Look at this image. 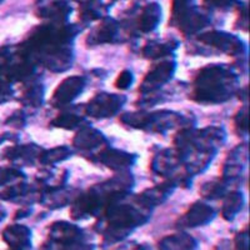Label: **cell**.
<instances>
[{"mask_svg": "<svg viewBox=\"0 0 250 250\" xmlns=\"http://www.w3.org/2000/svg\"><path fill=\"white\" fill-rule=\"evenodd\" d=\"M82 28L74 24L49 23L31 31L26 42L19 46L29 60L42 64L54 73L71 68L74 53L71 43Z\"/></svg>", "mask_w": 250, "mask_h": 250, "instance_id": "obj_1", "label": "cell"}, {"mask_svg": "<svg viewBox=\"0 0 250 250\" xmlns=\"http://www.w3.org/2000/svg\"><path fill=\"white\" fill-rule=\"evenodd\" d=\"M225 140L227 133L220 126L204 129L185 126L174 138V149L179 154L184 171L193 178L210 165Z\"/></svg>", "mask_w": 250, "mask_h": 250, "instance_id": "obj_2", "label": "cell"}, {"mask_svg": "<svg viewBox=\"0 0 250 250\" xmlns=\"http://www.w3.org/2000/svg\"><path fill=\"white\" fill-rule=\"evenodd\" d=\"M134 185L133 176L128 173L120 174L111 179L91 187L86 193L78 195L73 202L71 218L83 220L98 216L109 204L126 198Z\"/></svg>", "mask_w": 250, "mask_h": 250, "instance_id": "obj_3", "label": "cell"}, {"mask_svg": "<svg viewBox=\"0 0 250 250\" xmlns=\"http://www.w3.org/2000/svg\"><path fill=\"white\" fill-rule=\"evenodd\" d=\"M191 98L202 104H220L233 98L238 90L239 77L230 66L211 64L198 73Z\"/></svg>", "mask_w": 250, "mask_h": 250, "instance_id": "obj_4", "label": "cell"}, {"mask_svg": "<svg viewBox=\"0 0 250 250\" xmlns=\"http://www.w3.org/2000/svg\"><path fill=\"white\" fill-rule=\"evenodd\" d=\"M123 200L109 204L103 210V218L97 224L98 231L109 244L125 239L134 229L143 227L150 219V210L139 204H123Z\"/></svg>", "mask_w": 250, "mask_h": 250, "instance_id": "obj_5", "label": "cell"}, {"mask_svg": "<svg viewBox=\"0 0 250 250\" xmlns=\"http://www.w3.org/2000/svg\"><path fill=\"white\" fill-rule=\"evenodd\" d=\"M120 122L130 128L159 134H165L178 126L180 128L194 126L191 118L171 110H159L153 113H146V111L126 113L120 117Z\"/></svg>", "mask_w": 250, "mask_h": 250, "instance_id": "obj_6", "label": "cell"}, {"mask_svg": "<svg viewBox=\"0 0 250 250\" xmlns=\"http://www.w3.org/2000/svg\"><path fill=\"white\" fill-rule=\"evenodd\" d=\"M171 25L183 34L196 35L200 30L210 25V14L196 4L195 0H171Z\"/></svg>", "mask_w": 250, "mask_h": 250, "instance_id": "obj_7", "label": "cell"}, {"mask_svg": "<svg viewBox=\"0 0 250 250\" xmlns=\"http://www.w3.org/2000/svg\"><path fill=\"white\" fill-rule=\"evenodd\" d=\"M131 12L137 18L130 15V19L125 20L124 28L129 33H142L149 34L155 30L162 20V6L158 3H148L140 8L135 4Z\"/></svg>", "mask_w": 250, "mask_h": 250, "instance_id": "obj_8", "label": "cell"}, {"mask_svg": "<svg viewBox=\"0 0 250 250\" xmlns=\"http://www.w3.org/2000/svg\"><path fill=\"white\" fill-rule=\"evenodd\" d=\"M49 247L58 245L60 249H89L84 247V231L79 227L66 222H58L51 225L49 229Z\"/></svg>", "mask_w": 250, "mask_h": 250, "instance_id": "obj_9", "label": "cell"}, {"mask_svg": "<svg viewBox=\"0 0 250 250\" xmlns=\"http://www.w3.org/2000/svg\"><path fill=\"white\" fill-rule=\"evenodd\" d=\"M198 40L205 46L231 57H243L247 54V45L244 42L236 35L224 31H208L204 34H199Z\"/></svg>", "mask_w": 250, "mask_h": 250, "instance_id": "obj_10", "label": "cell"}, {"mask_svg": "<svg viewBox=\"0 0 250 250\" xmlns=\"http://www.w3.org/2000/svg\"><path fill=\"white\" fill-rule=\"evenodd\" d=\"M126 102V97L119 94L100 93L89 100L84 113L95 119H106L117 115Z\"/></svg>", "mask_w": 250, "mask_h": 250, "instance_id": "obj_11", "label": "cell"}, {"mask_svg": "<svg viewBox=\"0 0 250 250\" xmlns=\"http://www.w3.org/2000/svg\"><path fill=\"white\" fill-rule=\"evenodd\" d=\"M176 70L175 60H165V62L155 64L148 74L145 75L140 85L139 91L142 95L144 94L156 93L162 86H164L167 83H169L173 78L174 73Z\"/></svg>", "mask_w": 250, "mask_h": 250, "instance_id": "obj_12", "label": "cell"}, {"mask_svg": "<svg viewBox=\"0 0 250 250\" xmlns=\"http://www.w3.org/2000/svg\"><path fill=\"white\" fill-rule=\"evenodd\" d=\"M71 12V0H38L35 4L37 17L49 20V23H66Z\"/></svg>", "mask_w": 250, "mask_h": 250, "instance_id": "obj_13", "label": "cell"}, {"mask_svg": "<svg viewBox=\"0 0 250 250\" xmlns=\"http://www.w3.org/2000/svg\"><path fill=\"white\" fill-rule=\"evenodd\" d=\"M85 85L86 79L84 77L75 75L65 78L55 89L51 98V105L55 108H64L69 105L83 93Z\"/></svg>", "mask_w": 250, "mask_h": 250, "instance_id": "obj_14", "label": "cell"}, {"mask_svg": "<svg viewBox=\"0 0 250 250\" xmlns=\"http://www.w3.org/2000/svg\"><path fill=\"white\" fill-rule=\"evenodd\" d=\"M73 145L80 153L85 155H93L95 150H102L109 145V140L106 139L105 135L100 133L99 130L94 129L90 125H82L79 131L73 139Z\"/></svg>", "mask_w": 250, "mask_h": 250, "instance_id": "obj_15", "label": "cell"}, {"mask_svg": "<svg viewBox=\"0 0 250 250\" xmlns=\"http://www.w3.org/2000/svg\"><path fill=\"white\" fill-rule=\"evenodd\" d=\"M182 167L183 162L180 159L179 154L176 153L175 149H164V150H160L159 153L154 156L150 165L151 171L154 174L163 176V178H169V180H173L175 184L176 178H178L176 171L179 170Z\"/></svg>", "mask_w": 250, "mask_h": 250, "instance_id": "obj_16", "label": "cell"}, {"mask_svg": "<svg viewBox=\"0 0 250 250\" xmlns=\"http://www.w3.org/2000/svg\"><path fill=\"white\" fill-rule=\"evenodd\" d=\"M91 160H97L111 170L125 171L137 163L138 156L135 154L126 153L124 150L110 148L108 145L100 151H98V154H95V158H91Z\"/></svg>", "mask_w": 250, "mask_h": 250, "instance_id": "obj_17", "label": "cell"}, {"mask_svg": "<svg viewBox=\"0 0 250 250\" xmlns=\"http://www.w3.org/2000/svg\"><path fill=\"white\" fill-rule=\"evenodd\" d=\"M248 164V145H238L229 153L223 167L222 179L229 184H235L243 175Z\"/></svg>", "mask_w": 250, "mask_h": 250, "instance_id": "obj_18", "label": "cell"}, {"mask_svg": "<svg viewBox=\"0 0 250 250\" xmlns=\"http://www.w3.org/2000/svg\"><path fill=\"white\" fill-rule=\"evenodd\" d=\"M100 24L91 30L86 43L89 45L114 44L120 42V23L113 18L104 17Z\"/></svg>", "mask_w": 250, "mask_h": 250, "instance_id": "obj_19", "label": "cell"}, {"mask_svg": "<svg viewBox=\"0 0 250 250\" xmlns=\"http://www.w3.org/2000/svg\"><path fill=\"white\" fill-rule=\"evenodd\" d=\"M215 218V210L210 205L202 202H196L188 209L187 213L179 219L178 227L180 228H196L204 227Z\"/></svg>", "mask_w": 250, "mask_h": 250, "instance_id": "obj_20", "label": "cell"}, {"mask_svg": "<svg viewBox=\"0 0 250 250\" xmlns=\"http://www.w3.org/2000/svg\"><path fill=\"white\" fill-rule=\"evenodd\" d=\"M175 188V183L173 180H168L167 183H163V184L158 185V187L149 188V189L143 191L142 194L137 195L135 203L139 204L140 207L148 209V210H151L153 208L163 204L165 200L168 199L169 196L173 194Z\"/></svg>", "mask_w": 250, "mask_h": 250, "instance_id": "obj_21", "label": "cell"}, {"mask_svg": "<svg viewBox=\"0 0 250 250\" xmlns=\"http://www.w3.org/2000/svg\"><path fill=\"white\" fill-rule=\"evenodd\" d=\"M4 242L10 249L24 250L31 248V230L25 225H9L3 231Z\"/></svg>", "mask_w": 250, "mask_h": 250, "instance_id": "obj_22", "label": "cell"}, {"mask_svg": "<svg viewBox=\"0 0 250 250\" xmlns=\"http://www.w3.org/2000/svg\"><path fill=\"white\" fill-rule=\"evenodd\" d=\"M79 5V18L84 23L100 20L106 17L110 5L104 0H75Z\"/></svg>", "mask_w": 250, "mask_h": 250, "instance_id": "obj_23", "label": "cell"}, {"mask_svg": "<svg viewBox=\"0 0 250 250\" xmlns=\"http://www.w3.org/2000/svg\"><path fill=\"white\" fill-rule=\"evenodd\" d=\"M74 198L77 196H73V191L70 189H66L65 187H58L40 191L39 202L50 209H59L73 202Z\"/></svg>", "mask_w": 250, "mask_h": 250, "instance_id": "obj_24", "label": "cell"}, {"mask_svg": "<svg viewBox=\"0 0 250 250\" xmlns=\"http://www.w3.org/2000/svg\"><path fill=\"white\" fill-rule=\"evenodd\" d=\"M178 46H179V43L176 40H167V42L151 40L143 48V55L146 59H160V58L173 55Z\"/></svg>", "mask_w": 250, "mask_h": 250, "instance_id": "obj_25", "label": "cell"}, {"mask_svg": "<svg viewBox=\"0 0 250 250\" xmlns=\"http://www.w3.org/2000/svg\"><path fill=\"white\" fill-rule=\"evenodd\" d=\"M44 100V86L42 83L37 80H29L26 86L24 88L20 102L23 103L24 105L30 106V108H38L43 104Z\"/></svg>", "mask_w": 250, "mask_h": 250, "instance_id": "obj_26", "label": "cell"}, {"mask_svg": "<svg viewBox=\"0 0 250 250\" xmlns=\"http://www.w3.org/2000/svg\"><path fill=\"white\" fill-rule=\"evenodd\" d=\"M224 198L225 199L224 203H223L222 216L228 222H231L238 215L239 211L242 210L243 207H244V195H243L242 191H229Z\"/></svg>", "mask_w": 250, "mask_h": 250, "instance_id": "obj_27", "label": "cell"}, {"mask_svg": "<svg viewBox=\"0 0 250 250\" xmlns=\"http://www.w3.org/2000/svg\"><path fill=\"white\" fill-rule=\"evenodd\" d=\"M160 249H196L198 242L191 235L187 233L173 234V235L165 236L159 242Z\"/></svg>", "mask_w": 250, "mask_h": 250, "instance_id": "obj_28", "label": "cell"}, {"mask_svg": "<svg viewBox=\"0 0 250 250\" xmlns=\"http://www.w3.org/2000/svg\"><path fill=\"white\" fill-rule=\"evenodd\" d=\"M84 123H85V115L77 113V111L68 110L59 114V115H58V117L51 122V125L55 126V128L73 130V129L82 126Z\"/></svg>", "mask_w": 250, "mask_h": 250, "instance_id": "obj_29", "label": "cell"}, {"mask_svg": "<svg viewBox=\"0 0 250 250\" xmlns=\"http://www.w3.org/2000/svg\"><path fill=\"white\" fill-rule=\"evenodd\" d=\"M73 154L70 148L68 146H57V148L49 149V150H44L40 153L38 162L43 165H55L58 163H62L64 160L69 159Z\"/></svg>", "mask_w": 250, "mask_h": 250, "instance_id": "obj_30", "label": "cell"}, {"mask_svg": "<svg viewBox=\"0 0 250 250\" xmlns=\"http://www.w3.org/2000/svg\"><path fill=\"white\" fill-rule=\"evenodd\" d=\"M229 183L225 182L224 179L211 180L209 183H205L200 189V194L204 196L205 199L216 200L220 198H224L229 193Z\"/></svg>", "mask_w": 250, "mask_h": 250, "instance_id": "obj_31", "label": "cell"}, {"mask_svg": "<svg viewBox=\"0 0 250 250\" xmlns=\"http://www.w3.org/2000/svg\"><path fill=\"white\" fill-rule=\"evenodd\" d=\"M25 179V174L17 168H1L0 169V189L8 185Z\"/></svg>", "mask_w": 250, "mask_h": 250, "instance_id": "obj_32", "label": "cell"}, {"mask_svg": "<svg viewBox=\"0 0 250 250\" xmlns=\"http://www.w3.org/2000/svg\"><path fill=\"white\" fill-rule=\"evenodd\" d=\"M235 130L239 135H247L248 134V106L244 105L236 113L235 119Z\"/></svg>", "mask_w": 250, "mask_h": 250, "instance_id": "obj_33", "label": "cell"}, {"mask_svg": "<svg viewBox=\"0 0 250 250\" xmlns=\"http://www.w3.org/2000/svg\"><path fill=\"white\" fill-rule=\"evenodd\" d=\"M13 94H14V90H13L12 83L0 73V104L12 99Z\"/></svg>", "mask_w": 250, "mask_h": 250, "instance_id": "obj_34", "label": "cell"}, {"mask_svg": "<svg viewBox=\"0 0 250 250\" xmlns=\"http://www.w3.org/2000/svg\"><path fill=\"white\" fill-rule=\"evenodd\" d=\"M134 83V75L130 70H123L115 80V86L120 90H128Z\"/></svg>", "mask_w": 250, "mask_h": 250, "instance_id": "obj_35", "label": "cell"}, {"mask_svg": "<svg viewBox=\"0 0 250 250\" xmlns=\"http://www.w3.org/2000/svg\"><path fill=\"white\" fill-rule=\"evenodd\" d=\"M204 1L211 8L220 9V10H230L242 4L240 0H204Z\"/></svg>", "mask_w": 250, "mask_h": 250, "instance_id": "obj_36", "label": "cell"}, {"mask_svg": "<svg viewBox=\"0 0 250 250\" xmlns=\"http://www.w3.org/2000/svg\"><path fill=\"white\" fill-rule=\"evenodd\" d=\"M6 124H10L14 128H24L26 124V119L25 115H24L23 111H17L12 115V117H9L8 120H6Z\"/></svg>", "mask_w": 250, "mask_h": 250, "instance_id": "obj_37", "label": "cell"}, {"mask_svg": "<svg viewBox=\"0 0 250 250\" xmlns=\"http://www.w3.org/2000/svg\"><path fill=\"white\" fill-rule=\"evenodd\" d=\"M236 245V249L247 250L248 245H249V235H248V228H245L244 230L240 231L238 235L235 236V240H234Z\"/></svg>", "mask_w": 250, "mask_h": 250, "instance_id": "obj_38", "label": "cell"}, {"mask_svg": "<svg viewBox=\"0 0 250 250\" xmlns=\"http://www.w3.org/2000/svg\"><path fill=\"white\" fill-rule=\"evenodd\" d=\"M30 213H31L30 208H23V209H20V210L18 211L17 215H15V219L26 218L28 215H30Z\"/></svg>", "mask_w": 250, "mask_h": 250, "instance_id": "obj_39", "label": "cell"}, {"mask_svg": "<svg viewBox=\"0 0 250 250\" xmlns=\"http://www.w3.org/2000/svg\"><path fill=\"white\" fill-rule=\"evenodd\" d=\"M5 215H6L5 211H4L3 209H0V222H1V220H3L4 218H5Z\"/></svg>", "mask_w": 250, "mask_h": 250, "instance_id": "obj_40", "label": "cell"}, {"mask_svg": "<svg viewBox=\"0 0 250 250\" xmlns=\"http://www.w3.org/2000/svg\"><path fill=\"white\" fill-rule=\"evenodd\" d=\"M111 1H117V0H111Z\"/></svg>", "mask_w": 250, "mask_h": 250, "instance_id": "obj_41", "label": "cell"}, {"mask_svg": "<svg viewBox=\"0 0 250 250\" xmlns=\"http://www.w3.org/2000/svg\"><path fill=\"white\" fill-rule=\"evenodd\" d=\"M1 1H3V0H0V3H1Z\"/></svg>", "mask_w": 250, "mask_h": 250, "instance_id": "obj_42", "label": "cell"}]
</instances>
